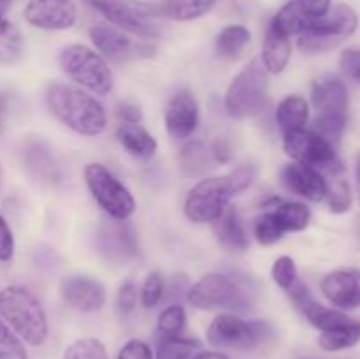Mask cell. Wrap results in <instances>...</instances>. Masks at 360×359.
<instances>
[{"instance_id": "obj_13", "label": "cell", "mask_w": 360, "mask_h": 359, "mask_svg": "<svg viewBox=\"0 0 360 359\" xmlns=\"http://www.w3.org/2000/svg\"><path fill=\"white\" fill-rule=\"evenodd\" d=\"M287 292L292 298V301H294V305L299 308V312H301L316 329H333V327L343 326V324L350 322L352 320L350 317L345 315L340 310L327 308V306L320 305V303L313 298L311 291H309V287L304 282L297 280Z\"/></svg>"}, {"instance_id": "obj_12", "label": "cell", "mask_w": 360, "mask_h": 359, "mask_svg": "<svg viewBox=\"0 0 360 359\" xmlns=\"http://www.w3.org/2000/svg\"><path fill=\"white\" fill-rule=\"evenodd\" d=\"M97 246L102 256L111 263H125L139 253L136 232L123 220L102 225L97 234Z\"/></svg>"}, {"instance_id": "obj_22", "label": "cell", "mask_w": 360, "mask_h": 359, "mask_svg": "<svg viewBox=\"0 0 360 359\" xmlns=\"http://www.w3.org/2000/svg\"><path fill=\"white\" fill-rule=\"evenodd\" d=\"M120 144L136 158H151L157 151V139L139 123H122L116 132Z\"/></svg>"}, {"instance_id": "obj_49", "label": "cell", "mask_w": 360, "mask_h": 359, "mask_svg": "<svg viewBox=\"0 0 360 359\" xmlns=\"http://www.w3.org/2000/svg\"><path fill=\"white\" fill-rule=\"evenodd\" d=\"M357 194H359V201H360V160L357 165Z\"/></svg>"}, {"instance_id": "obj_10", "label": "cell", "mask_w": 360, "mask_h": 359, "mask_svg": "<svg viewBox=\"0 0 360 359\" xmlns=\"http://www.w3.org/2000/svg\"><path fill=\"white\" fill-rule=\"evenodd\" d=\"M283 148L288 157L294 158L295 162L319 169L322 175L343 169V164L338 158L336 148L306 127L283 134Z\"/></svg>"}, {"instance_id": "obj_37", "label": "cell", "mask_w": 360, "mask_h": 359, "mask_svg": "<svg viewBox=\"0 0 360 359\" xmlns=\"http://www.w3.org/2000/svg\"><path fill=\"white\" fill-rule=\"evenodd\" d=\"M164 278L158 271H153L146 277L144 280L143 289H141V303H143L144 308H153L164 298Z\"/></svg>"}, {"instance_id": "obj_45", "label": "cell", "mask_w": 360, "mask_h": 359, "mask_svg": "<svg viewBox=\"0 0 360 359\" xmlns=\"http://www.w3.org/2000/svg\"><path fill=\"white\" fill-rule=\"evenodd\" d=\"M188 280H186L185 275H176L174 278H171V284L164 285V294L169 292V296L172 298H178L183 292H188Z\"/></svg>"}, {"instance_id": "obj_20", "label": "cell", "mask_w": 360, "mask_h": 359, "mask_svg": "<svg viewBox=\"0 0 360 359\" xmlns=\"http://www.w3.org/2000/svg\"><path fill=\"white\" fill-rule=\"evenodd\" d=\"M214 232L221 246L231 252H245L248 248V236H246L243 222L234 206L225 208L224 213L213 222Z\"/></svg>"}, {"instance_id": "obj_50", "label": "cell", "mask_w": 360, "mask_h": 359, "mask_svg": "<svg viewBox=\"0 0 360 359\" xmlns=\"http://www.w3.org/2000/svg\"><path fill=\"white\" fill-rule=\"evenodd\" d=\"M0 2H7V0H0Z\"/></svg>"}, {"instance_id": "obj_35", "label": "cell", "mask_w": 360, "mask_h": 359, "mask_svg": "<svg viewBox=\"0 0 360 359\" xmlns=\"http://www.w3.org/2000/svg\"><path fill=\"white\" fill-rule=\"evenodd\" d=\"M0 359H28L23 341L4 320H0Z\"/></svg>"}, {"instance_id": "obj_38", "label": "cell", "mask_w": 360, "mask_h": 359, "mask_svg": "<svg viewBox=\"0 0 360 359\" xmlns=\"http://www.w3.org/2000/svg\"><path fill=\"white\" fill-rule=\"evenodd\" d=\"M137 305V285L132 280H127L120 285L116 292V310L120 315H130Z\"/></svg>"}, {"instance_id": "obj_33", "label": "cell", "mask_w": 360, "mask_h": 359, "mask_svg": "<svg viewBox=\"0 0 360 359\" xmlns=\"http://www.w3.org/2000/svg\"><path fill=\"white\" fill-rule=\"evenodd\" d=\"M63 359H109V355L97 338H79L67 347Z\"/></svg>"}, {"instance_id": "obj_5", "label": "cell", "mask_w": 360, "mask_h": 359, "mask_svg": "<svg viewBox=\"0 0 360 359\" xmlns=\"http://www.w3.org/2000/svg\"><path fill=\"white\" fill-rule=\"evenodd\" d=\"M266 99L267 70L260 60H253L232 80L225 94V111L231 118H248L264 108Z\"/></svg>"}, {"instance_id": "obj_47", "label": "cell", "mask_w": 360, "mask_h": 359, "mask_svg": "<svg viewBox=\"0 0 360 359\" xmlns=\"http://www.w3.org/2000/svg\"><path fill=\"white\" fill-rule=\"evenodd\" d=\"M4 118H6V99L0 94V127L4 125Z\"/></svg>"}, {"instance_id": "obj_7", "label": "cell", "mask_w": 360, "mask_h": 359, "mask_svg": "<svg viewBox=\"0 0 360 359\" xmlns=\"http://www.w3.org/2000/svg\"><path fill=\"white\" fill-rule=\"evenodd\" d=\"M186 299L199 310H238L245 312L250 306L248 294L231 277L221 273H207L186 292Z\"/></svg>"}, {"instance_id": "obj_16", "label": "cell", "mask_w": 360, "mask_h": 359, "mask_svg": "<svg viewBox=\"0 0 360 359\" xmlns=\"http://www.w3.org/2000/svg\"><path fill=\"white\" fill-rule=\"evenodd\" d=\"M281 183L292 194L304 197L309 201H323L327 196V178L315 168L292 162L281 169Z\"/></svg>"}, {"instance_id": "obj_44", "label": "cell", "mask_w": 360, "mask_h": 359, "mask_svg": "<svg viewBox=\"0 0 360 359\" xmlns=\"http://www.w3.org/2000/svg\"><path fill=\"white\" fill-rule=\"evenodd\" d=\"M211 153H213L214 162H218V164H229L232 160V157H234V148H232L231 141L227 137H220L213 144V148H211Z\"/></svg>"}, {"instance_id": "obj_42", "label": "cell", "mask_w": 360, "mask_h": 359, "mask_svg": "<svg viewBox=\"0 0 360 359\" xmlns=\"http://www.w3.org/2000/svg\"><path fill=\"white\" fill-rule=\"evenodd\" d=\"M14 256L13 231L7 225L6 218L0 215V260H11Z\"/></svg>"}, {"instance_id": "obj_14", "label": "cell", "mask_w": 360, "mask_h": 359, "mask_svg": "<svg viewBox=\"0 0 360 359\" xmlns=\"http://www.w3.org/2000/svg\"><path fill=\"white\" fill-rule=\"evenodd\" d=\"M199 125V106L190 90H179L172 95L165 109V127L174 141L188 139Z\"/></svg>"}, {"instance_id": "obj_21", "label": "cell", "mask_w": 360, "mask_h": 359, "mask_svg": "<svg viewBox=\"0 0 360 359\" xmlns=\"http://www.w3.org/2000/svg\"><path fill=\"white\" fill-rule=\"evenodd\" d=\"M290 37L276 30L273 25H269L262 49V63L267 73L280 74L281 70H285V67L288 65V60H290Z\"/></svg>"}, {"instance_id": "obj_9", "label": "cell", "mask_w": 360, "mask_h": 359, "mask_svg": "<svg viewBox=\"0 0 360 359\" xmlns=\"http://www.w3.org/2000/svg\"><path fill=\"white\" fill-rule=\"evenodd\" d=\"M269 336V324L243 320L234 313H221L207 327V341L211 345L234 351H252Z\"/></svg>"}, {"instance_id": "obj_25", "label": "cell", "mask_w": 360, "mask_h": 359, "mask_svg": "<svg viewBox=\"0 0 360 359\" xmlns=\"http://www.w3.org/2000/svg\"><path fill=\"white\" fill-rule=\"evenodd\" d=\"M213 153L200 141H192V143L185 144L181 148V153H179V168L190 178L206 175L213 168Z\"/></svg>"}, {"instance_id": "obj_2", "label": "cell", "mask_w": 360, "mask_h": 359, "mask_svg": "<svg viewBox=\"0 0 360 359\" xmlns=\"http://www.w3.org/2000/svg\"><path fill=\"white\" fill-rule=\"evenodd\" d=\"M46 106L56 120L81 136H98L108 125L101 102L70 84H49L46 90Z\"/></svg>"}, {"instance_id": "obj_27", "label": "cell", "mask_w": 360, "mask_h": 359, "mask_svg": "<svg viewBox=\"0 0 360 359\" xmlns=\"http://www.w3.org/2000/svg\"><path fill=\"white\" fill-rule=\"evenodd\" d=\"M252 34L243 25H229L218 34L217 37V53L221 58H238L243 49L250 44Z\"/></svg>"}, {"instance_id": "obj_36", "label": "cell", "mask_w": 360, "mask_h": 359, "mask_svg": "<svg viewBox=\"0 0 360 359\" xmlns=\"http://www.w3.org/2000/svg\"><path fill=\"white\" fill-rule=\"evenodd\" d=\"M273 278L278 287H281L283 291H288L299 280L297 266H295L294 259L288 256L278 257L276 263L273 264Z\"/></svg>"}, {"instance_id": "obj_32", "label": "cell", "mask_w": 360, "mask_h": 359, "mask_svg": "<svg viewBox=\"0 0 360 359\" xmlns=\"http://www.w3.org/2000/svg\"><path fill=\"white\" fill-rule=\"evenodd\" d=\"M253 234H255L257 241L260 245H273V243L280 241L283 238L285 231L278 222L276 215L273 211H266V213L259 215L253 224Z\"/></svg>"}, {"instance_id": "obj_31", "label": "cell", "mask_w": 360, "mask_h": 359, "mask_svg": "<svg viewBox=\"0 0 360 359\" xmlns=\"http://www.w3.org/2000/svg\"><path fill=\"white\" fill-rule=\"evenodd\" d=\"M23 53V37L9 20L0 16V63H13Z\"/></svg>"}, {"instance_id": "obj_6", "label": "cell", "mask_w": 360, "mask_h": 359, "mask_svg": "<svg viewBox=\"0 0 360 359\" xmlns=\"http://www.w3.org/2000/svg\"><path fill=\"white\" fill-rule=\"evenodd\" d=\"M60 65L70 80L97 95H108L115 87L112 73L105 60L84 44L67 46L60 53Z\"/></svg>"}, {"instance_id": "obj_19", "label": "cell", "mask_w": 360, "mask_h": 359, "mask_svg": "<svg viewBox=\"0 0 360 359\" xmlns=\"http://www.w3.org/2000/svg\"><path fill=\"white\" fill-rule=\"evenodd\" d=\"M311 101L319 115L348 116V92L340 77H323L315 81Z\"/></svg>"}, {"instance_id": "obj_3", "label": "cell", "mask_w": 360, "mask_h": 359, "mask_svg": "<svg viewBox=\"0 0 360 359\" xmlns=\"http://www.w3.org/2000/svg\"><path fill=\"white\" fill-rule=\"evenodd\" d=\"M0 315L27 344L42 345L48 338V317L28 289L20 285L4 289L0 292Z\"/></svg>"}, {"instance_id": "obj_34", "label": "cell", "mask_w": 360, "mask_h": 359, "mask_svg": "<svg viewBox=\"0 0 360 359\" xmlns=\"http://www.w3.org/2000/svg\"><path fill=\"white\" fill-rule=\"evenodd\" d=\"M186 326V312L181 305H171L158 317V333L162 336H178Z\"/></svg>"}, {"instance_id": "obj_17", "label": "cell", "mask_w": 360, "mask_h": 359, "mask_svg": "<svg viewBox=\"0 0 360 359\" xmlns=\"http://www.w3.org/2000/svg\"><path fill=\"white\" fill-rule=\"evenodd\" d=\"M323 296L340 310H354L360 306V271L336 270L326 275L320 284Z\"/></svg>"}, {"instance_id": "obj_15", "label": "cell", "mask_w": 360, "mask_h": 359, "mask_svg": "<svg viewBox=\"0 0 360 359\" xmlns=\"http://www.w3.org/2000/svg\"><path fill=\"white\" fill-rule=\"evenodd\" d=\"M62 299L83 313L98 312L105 303V287L102 282L91 277H69L60 285Z\"/></svg>"}, {"instance_id": "obj_39", "label": "cell", "mask_w": 360, "mask_h": 359, "mask_svg": "<svg viewBox=\"0 0 360 359\" xmlns=\"http://www.w3.org/2000/svg\"><path fill=\"white\" fill-rule=\"evenodd\" d=\"M340 67L345 73V76L350 77L352 81L360 83V49L348 48L341 53Z\"/></svg>"}, {"instance_id": "obj_24", "label": "cell", "mask_w": 360, "mask_h": 359, "mask_svg": "<svg viewBox=\"0 0 360 359\" xmlns=\"http://www.w3.org/2000/svg\"><path fill=\"white\" fill-rule=\"evenodd\" d=\"M220 0H164L158 14L174 21H192L210 13Z\"/></svg>"}, {"instance_id": "obj_43", "label": "cell", "mask_w": 360, "mask_h": 359, "mask_svg": "<svg viewBox=\"0 0 360 359\" xmlns=\"http://www.w3.org/2000/svg\"><path fill=\"white\" fill-rule=\"evenodd\" d=\"M116 115L122 120V123H139L143 120V111L139 104L134 101H122L116 106Z\"/></svg>"}, {"instance_id": "obj_46", "label": "cell", "mask_w": 360, "mask_h": 359, "mask_svg": "<svg viewBox=\"0 0 360 359\" xmlns=\"http://www.w3.org/2000/svg\"><path fill=\"white\" fill-rule=\"evenodd\" d=\"M192 359H231L227 354L224 352H217V351H202L197 352Z\"/></svg>"}, {"instance_id": "obj_23", "label": "cell", "mask_w": 360, "mask_h": 359, "mask_svg": "<svg viewBox=\"0 0 360 359\" xmlns=\"http://www.w3.org/2000/svg\"><path fill=\"white\" fill-rule=\"evenodd\" d=\"M309 120V104L301 95H288L278 104L276 122L281 132L288 134L292 130L304 129Z\"/></svg>"}, {"instance_id": "obj_29", "label": "cell", "mask_w": 360, "mask_h": 359, "mask_svg": "<svg viewBox=\"0 0 360 359\" xmlns=\"http://www.w3.org/2000/svg\"><path fill=\"white\" fill-rule=\"evenodd\" d=\"M276 210H273V213L276 215L278 222L283 227L285 232L288 231H302V229L308 227L309 218H311V211L306 204L302 203H294V201H288V203H281L278 206H274Z\"/></svg>"}, {"instance_id": "obj_26", "label": "cell", "mask_w": 360, "mask_h": 359, "mask_svg": "<svg viewBox=\"0 0 360 359\" xmlns=\"http://www.w3.org/2000/svg\"><path fill=\"white\" fill-rule=\"evenodd\" d=\"M360 341V322L350 320L343 326L333 327V329L322 331L319 338L320 348L327 352L345 351V348L355 347Z\"/></svg>"}, {"instance_id": "obj_18", "label": "cell", "mask_w": 360, "mask_h": 359, "mask_svg": "<svg viewBox=\"0 0 360 359\" xmlns=\"http://www.w3.org/2000/svg\"><path fill=\"white\" fill-rule=\"evenodd\" d=\"M90 39L95 44V48H97L102 55L108 56V58L111 60L129 58V56L136 55L137 51H144L146 55H150V53L153 51V48L136 46L122 28L115 27V25L111 23L95 25L90 30Z\"/></svg>"}, {"instance_id": "obj_40", "label": "cell", "mask_w": 360, "mask_h": 359, "mask_svg": "<svg viewBox=\"0 0 360 359\" xmlns=\"http://www.w3.org/2000/svg\"><path fill=\"white\" fill-rule=\"evenodd\" d=\"M118 359H153V352L143 340H130L120 348Z\"/></svg>"}, {"instance_id": "obj_30", "label": "cell", "mask_w": 360, "mask_h": 359, "mask_svg": "<svg viewBox=\"0 0 360 359\" xmlns=\"http://www.w3.org/2000/svg\"><path fill=\"white\" fill-rule=\"evenodd\" d=\"M200 348V344L193 338L162 336L157 345V359H192Z\"/></svg>"}, {"instance_id": "obj_28", "label": "cell", "mask_w": 360, "mask_h": 359, "mask_svg": "<svg viewBox=\"0 0 360 359\" xmlns=\"http://www.w3.org/2000/svg\"><path fill=\"white\" fill-rule=\"evenodd\" d=\"M343 169L329 172L327 180V203L333 213H347L352 206V189L345 176H341Z\"/></svg>"}, {"instance_id": "obj_48", "label": "cell", "mask_w": 360, "mask_h": 359, "mask_svg": "<svg viewBox=\"0 0 360 359\" xmlns=\"http://www.w3.org/2000/svg\"><path fill=\"white\" fill-rule=\"evenodd\" d=\"M84 2H86L88 6L94 7V9H97V11H98V9H101L102 6H104L105 2H108V0H84Z\"/></svg>"}, {"instance_id": "obj_11", "label": "cell", "mask_w": 360, "mask_h": 359, "mask_svg": "<svg viewBox=\"0 0 360 359\" xmlns=\"http://www.w3.org/2000/svg\"><path fill=\"white\" fill-rule=\"evenodd\" d=\"M25 20L41 30H65L77 20L74 0H28Z\"/></svg>"}, {"instance_id": "obj_8", "label": "cell", "mask_w": 360, "mask_h": 359, "mask_svg": "<svg viewBox=\"0 0 360 359\" xmlns=\"http://www.w3.org/2000/svg\"><path fill=\"white\" fill-rule=\"evenodd\" d=\"M84 180L94 199L111 218L127 220L136 211V201L130 190L102 164H88L84 168Z\"/></svg>"}, {"instance_id": "obj_41", "label": "cell", "mask_w": 360, "mask_h": 359, "mask_svg": "<svg viewBox=\"0 0 360 359\" xmlns=\"http://www.w3.org/2000/svg\"><path fill=\"white\" fill-rule=\"evenodd\" d=\"M297 4L302 13L311 21L326 16L330 11V7H333V0H297Z\"/></svg>"}, {"instance_id": "obj_1", "label": "cell", "mask_w": 360, "mask_h": 359, "mask_svg": "<svg viewBox=\"0 0 360 359\" xmlns=\"http://www.w3.org/2000/svg\"><path fill=\"white\" fill-rule=\"evenodd\" d=\"M255 175L253 165H241L225 176L200 180L186 196L185 215L195 224L214 222L224 213L232 197L252 185Z\"/></svg>"}, {"instance_id": "obj_4", "label": "cell", "mask_w": 360, "mask_h": 359, "mask_svg": "<svg viewBox=\"0 0 360 359\" xmlns=\"http://www.w3.org/2000/svg\"><path fill=\"white\" fill-rule=\"evenodd\" d=\"M357 27V13L348 4H336L326 16L313 21L308 30L299 35L297 46L308 55L327 53L350 37Z\"/></svg>"}]
</instances>
